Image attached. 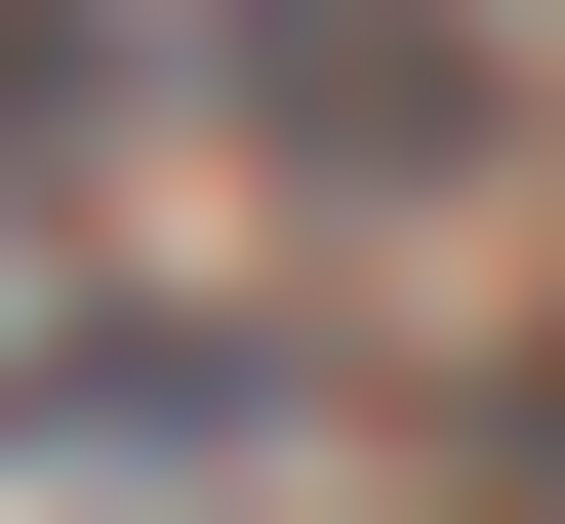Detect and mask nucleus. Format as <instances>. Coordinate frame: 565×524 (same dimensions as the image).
<instances>
[{"mask_svg":"<svg viewBox=\"0 0 565 524\" xmlns=\"http://www.w3.org/2000/svg\"><path fill=\"white\" fill-rule=\"evenodd\" d=\"M202 82H243V162L445 202V162H484V0H202Z\"/></svg>","mask_w":565,"mask_h":524,"instance_id":"nucleus-1","label":"nucleus"},{"mask_svg":"<svg viewBox=\"0 0 565 524\" xmlns=\"http://www.w3.org/2000/svg\"><path fill=\"white\" fill-rule=\"evenodd\" d=\"M0 121H82V41H41V0H0Z\"/></svg>","mask_w":565,"mask_h":524,"instance_id":"nucleus-2","label":"nucleus"},{"mask_svg":"<svg viewBox=\"0 0 565 524\" xmlns=\"http://www.w3.org/2000/svg\"><path fill=\"white\" fill-rule=\"evenodd\" d=\"M525 484H565V404H525Z\"/></svg>","mask_w":565,"mask_h":524,"instance_id":"nucleus-3","label":"nucleus"}]
</instances>
